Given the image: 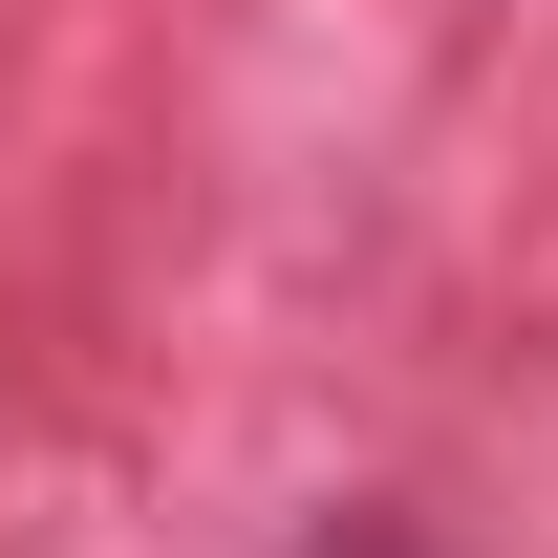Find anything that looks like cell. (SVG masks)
<instances>
[{"label": "cell", "instance_id": "obj_1", "mask_svg": "<svg viewBox=\"0 0 558 558\" xmlns=\"http://www.w3.org/2000/svg\"><path fill=\"white\" fill-rule=\"evenodd\" d=\"M344 558H409V537H344Z\"/></svg>", "mask_w": 558, "mask_h": 558}]
</instances>
